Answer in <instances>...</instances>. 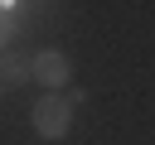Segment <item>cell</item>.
Wrapping results in <instances>:
<instances>
[{"instance_id":"obj_2","label":"cell","mask_w":155,"mask_h":145,"mask_svg":"<svg viewBox=\"0 0 155 145\" xmlns=\"http://www.w3.org/2000/svg\"><path fill=\"white\" fill-rule=\"evenodd\" d=\"M68 72H73V63H68L63 53H39V63H34V77H39L44 87H63Z\"/></svg>"},{"instance_id":"obj_4","label":"cell","mask_w":155,"mask_h":145,"mask_svg":"<svg viewBox=\"0 0 155 145\" xmlns=\"http://www.w3.org/2000/svg\"><path fill=\"white\" fill-rule=\"evenodd\" d=\"M10 29H15V24H10V19H5V14H0V48H5V44H10Z\"/></svg>"},{"instance_id":"obj_1","label":"cell","mask_w":155,"mask_h":145,"mask_svg":"<svg viewBox=\"0 0 155 145\" xmlns=\"http://www.w3.org/2000/svg\"><path fill=\"white\" fill-rule=\"evenodd\" d=\"M68 121H73V106H68V97H39V106H34V130H39L44 140H58V135H68Z\"/></svg>"},{"instance_id":"obj_3","label":"cell","mask_w":155,"mask_h":145,"mask_svg":"<svg viewBox=\"0 0 155 145\" xmlns=\"http://www.w3.org/2000/svg\"><path fill=\"white\" fill-rule=\"evenodd\" d=\"M24 77H29V63H24L19 53H10V48H5V58H0V82H10V87H15V82H24Z\"/></svg>"}]
</instances>
